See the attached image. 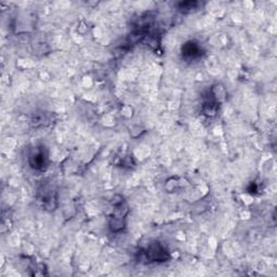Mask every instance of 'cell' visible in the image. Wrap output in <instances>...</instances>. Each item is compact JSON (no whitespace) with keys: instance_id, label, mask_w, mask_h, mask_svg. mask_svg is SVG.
<instances>
[{"instance_id":"obj_1","label":"cell","mask_w":277,"mask_h":277,"mask_svg":"<svg viewBox=\"0 0 277 277\" xmlns=\"http://www.w3.org/2000/svg\"><path fill=\"white\" fill-rule=\"evenodd\" d=\"M145 256L148 258L149 261H156V262H163L169 259V253L165 249V247L162 246L159 243L154 244V245L149 246L147 251H145Z\"/></svg>"},{"instance_id":"obj_3","label":"cell","mask_w":277,"mask_h":277,"mask_svg":"<svg viewBox=\"0 0 277 277\" xmlns=\"http://www.w3.org/2000/svg\"><path fill=\"white\" fill-rule=\"evenodd\" d=\"M203 50H201L200 46L195 41H189L182 47V54L187 60H195L199 58Z\"/></svg>"},{"instance_id":"obj_2","label":"cell","mask_w":277,"mask_h":277,"mask_svg":"<svg viewBox=\"0 0 277 277\" xmlns=\"http://www.w3.org/2000/svg\"><path fill=\"white\" fill-rule=\"evenodd\" d=\"M28 162L32 168L37 169V170H41L46 166V154L44 153V149L36 148L34 152H32L28 156Z\"/></svg>"},{"instance_id":"obj_4","label":"cell","mask_w":277,"mask_h":277,"mask_svg":"<svg viewBox=\"0 0 277 277\" xmlns=\"http://www.w3.org/2000/svg\"><path fill=\"white\" fill-rule=\"evenodd\" d=\"M199 7V2L197 1H185V2H181L179 9L183 12H190L193 11L194 9H198Z\"/></svg>"}]
</instances>
